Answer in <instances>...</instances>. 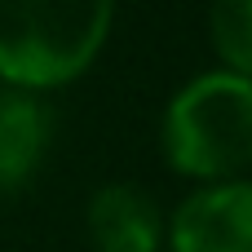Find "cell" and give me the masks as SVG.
Returning a JSON list of instances; mask_svg holds the SVG:
<instances>
[{
    "label": "cell",
    "mask_w": 252,
    "mask_h": 252,
    "mask_svg": "<svg viewBox=\"0 0 252 252\" xmlns=\"http://www.w3.org/2000/svg\"><path fill=\"white\" fill-rule=\"evenodd\" d=\"M173 252H252V182H213L177 204Z\"/></svg>",
    "instance_id": "obj_3"
},
{
    "label": "cell",
    "mask_w": 252,
    "mask_h": 252,
    "mask_svg": "<svg viewBox=\"0 0 252 252\" xmlns=\"http://www.w3.org/2000/svg\"><path fill=\"white\" fill-rule=\"evenodd\" d=\"M164 155L177 173L230 182L252 164V80L230 71L195 75L164 111Z\"/></svg>",
    "instance_id": "obj_2"
},
{
    "label": "cell",
    "mask_w": 252,
    "mask_h": 252,
    "mask_svg": "<svg viewBox=\"0 0 252 252\" xmlns=\"http://www.w3.org/2000/svg\"><path fill=\"white\" fill-rule=\"evenodd\" d=\"M208 31L226 71L252 80V0H213Z\"/></svg>",
    "instance_id": "obj_6"
},
{
    "label": "cell",
    "mask_w": 252,
    "mask_h": 252,
    "mask_svg": "<svg viewBox=\"0 0 252 252\" xmlns=\"http://www.w3.org/2000/svg\"><path fill=\"white\" fill-rule=\"evenodd\" d=\"M155 199L128 182H111L89 199V239L97 252H159Z\"/></svg>",
    "instance_id": "obj_4"
},
{
    "label": "cell",
    "mask_w": 252,
    "mask_h": 252,
    "mask_svg": "<svg viewBox=\"0 0 252 252\" xmlns=\"http://www.w3.org/2000/svg\"><path fill=\"white\" fill-rule=\"evenodd\" d=\"M49 106L35 93H4L0 97V199L18 195L49 151Z\"/></svg>",
    "instance_id": "obj_5"
},
{
    "label": "cell",
    "mask_w": 252,
    "mask_h": 252,
    "mask_svg": "<svg viewBox=\"0 0 252 252\" xmlns=\"http://www.w3.org/2000/svg\"><path fill=\"white\" fill-rule=\"evenodd\" d=\"M115 0H0V80L18 93L58 89L102 53Z\"/></svg>",
    "instance_id": "obj_1"
}]
</instances>
